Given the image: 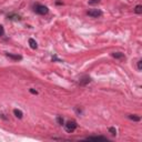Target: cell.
I'll return each mask as SVG.
<instances>
[{
	"label": "cell",
	"instance_id": "4",
	"mask_svg": "<svg viewBox=\"0 0 142 142\" xmlns=\"http://www.w3.org/2000/svg\"><path fill=\"white\" fill-rule=\"evenodd\" d=\"M86 140H89V141H108V139L103 135H91V137L86 138Z\"/></svg>",
	"mask_w": 142,
	"mask_h": 142
},
{
	"label": "cell",
	"instance_id": "10",
	"mask_svg": "<svg viewBox=\"0 0 142 142\" xmlns=\"http://www.w3.org/2000/svg\"><path fill=\"white\" fill-rule=\"evenodd\" d=\"M13 114H14V116H16V118H18V119H22V116H23L22 111H21V110H19V109H14L13 110Z\"/></svg>",
	"mask_w": 142,
	"mask_h": 142
},
{
	"label": "cell",
	"instance_id": "19",
	"mask_svg": "<svg viewBox=\"0 0 142 142\" xmlns=\"http://www.w3.org/2000/svg\"><path fill=\"white\" fill-rule=\"evenodd\" d=\"M0 118L3 119V120H7V116H5V114H3V113H0Z\"/></svg>",
	"mask_w": 142,
	"mask_h": 142
},
{
	"label": "cell",
	"instance_id": "9",
	"mask_svg": "<svg viewBox=\"0 0 142 142\" xmlns=\"http://www.w3.org/2000/svg\"><path fill=\"white\" fill-rule=\"evenodd\" d=\"M111 56L116 59H124L126 58L124 53H122V52H113V53H111Z\"/></svg>",
	"mask_w": 142,
	"mask_h": 142
},
{
	"label": "cell",
	"instance_id": "7",
	"mask_svg": "<svg viewBox=\"0 0 142 142\" xmlns=\"http://www.w3.org/2000/svg\"><path fill=\"white\" fill-rule=\"evenodd\" d=\"M7 18L9 19V20H12V21H20L21 20V17L17 13H9L7 16Z\"/></svg>",
	"mask_w": 142,
	"mask_h": 142
},
{
	"label": "cell",
	"instance_id": "18",
	"mask_svg": "<svg viewBox=\"0 0 142 142\" xmlns=\"http://www.w3.org/2000/svg\"><path fill=\"white\" fill-rule=\"evenodd\" d=\"M29 91H30V93H32V94H38V91L35 90V89H29Z\"/></svg>",
	"mask_w": 142,
	"mask_h": 142
},
{
	"label": "cell",
	"instance_id": "5",
	"mask_svg": "<svg viewBox=\"0 0 142 142\" xmlns=\"http://www.w3.org/2000/svg\"><path fill=\"white\" fill-rule=\"evenodd\" d=\"M90 82H91V78L89 77V76H83V77H81L79 79L80 86H87V84L90 83Z\"/></svg>",
	"mask_w": 142,
	"mask_h": 142
},
{
	"label": "cell",
	"instance_id": "2",
	"mask_svg": "<svg viewBox=\"0 0 142 142\" xmlns=\"http://www.w3.org/2000/svg\"><path fill=\"white\" fill-rule=\"evenodd\" d=\"M63 127H65V132L72 133V132H75V130L78 128V123L75 121V120H69V121H67L65 124H63Z\"/></svg>",
	"mask_w": 142,
	"mask_h": 142
},
{
	"label": "cell",
	"instance_id": "3",
	"mask_svg": "<svg viewBox=\"0 0 142 142\" xmlns=\"http://www.w3.org/2000/svg\"><path fill=\"white\" fill-rule=\"evenodd\" d=\"M87 14L92 17V18H98V17L102 16V11L100 9H91V10H88Z\"/></svg>",
	"mask_w": 142,
	"mask_h": 142
},
{
	"label": "cell",
	"instance_id": "13",
	"mask_svg": "<svg viewBox=\"0 0 142 142\" xmlns=\"http://www.w3.org/2000/svg\"><path fill=\"white\" fill-rule=\"evenodd\" d=\"M134 12H135V13H138V14L142 13V6L141 5H138L137 7L134 8Z\"/></svg>",
	"mask_w": 142,
	"mask_h": 142
},
{
	"label": "cell",
	"instance_id": "8",
	"mask_svg": "<svg viewBox=\"0 0 142 142\" xmlns=\"http://www.w3.org/2000/svg\"><path fill=\"white\" fill-rule=\"evenodd\" d=\"M29 46H30V48H31V49H33V50L38 48L37 41H36L35 39H32V38H30V39H29Z\"/></svg>",
	"mask_w": 142,
	"mask_h": 142
},
{
	"label": "cell",
	"instance_id": "16",
	"mask_svg": "<svg viewBox=\"0 0 142 142\" xmlns=\"http://www.w3.org/2000/svg\"><path fill=\"white\" fill-rule=\"evenodd\" d=\"M101 0H90L89 1V5L90 6H93V5H98V3H100Z\"/></svg>",
	"mask_w": 142,
	"mask_h": 142
},
{
	"label": "cell",
	"instance_id": "15",
	"mask_svg": "<svg viewBox=\"0 0 142 142\" xmlns=\"http://www.w3.org/2000/svg\"><path fill=\"white\" fill-rule=\"evenodd\" d=\"M109 132L111 133L112 135H116V129L114 128V127H111V128H109Z\"/></svg>",
	"mask_w": 142,
	"mask_h": 142
},
{
	"label": "cell",
	"instance_id": "17",
	"mask_svg": "<svg viewBox=\"0 0 142 142\" xmlns=\"http://www.w3.org/2000/svg\"><path fill=\"white\" fill-rule=\"evenodd\" d=\"M2 36H5V28L0 25V37H2Z\"/></svg>",
	"mask_w": 142,
	"mask_h": 142
},
{
	"label": "cell",
	"instance_id": "12",
	"mask_svg": "<svg viewBox=\"0 0 142 142\" xmlns=\"http://www.w3.org/2000/svg\"><path fill=\"white\" fill-rule=\"evenodd\" d=\"M56 121H57V123H58L59 126H63V124H65V119H63L61 116H57V118H56Z\"/></svg>",
	"mask_w": 142,
	"mask_h": 142
},
{
	"label": "cell",
	"instance_id": "11",
	"mask_svg": "<svg viewBox=\"0 0 142 142\" xmlns=\"http://www.w3.org/2000/svg\"><path fill=\"white\" fill-rule=\"evenodd\" d=\"M128 118H129V119H130V120H132V121H135V122L141 121V116H135V114H129V116H128Z\"/></svg>",
	"mask_w": 142,
	"mask_h": 142
},
{
	"label": "cell",
	"instance_id": "1",
	"mask_svg": "<svg viewBox=\"0 0 142 142\" xmlns=\"http://www.w3.org/2000/svg\"><path fill=\"white\" fill-rule=\"evenodd\" d=\"M33 11H35L37 14L43 16V14H47L49 12V8L44 5H41V3H36V5L33 6Z\"/></svg>",
	"mask_w": 142,
	"mask_h": 142
},
{
	"label": "cell",
	"instance_id": "6",
	"mask_svg": "<svg viewBox=\"0 0 142 142\" xmlns=\"http://www.w3.org/2000/svg\"><path fill=\"white\" fill-rule=\"evenodd\" d=\"M6 56L8 57V58L12 59V60L14 61H20L22 60V57L20 56V54H13V53H10V52H6Z\"/></svg>",
	"mask_w": 142,
	"mask_h": 142
},
{
	"label": "cell",
	"instance_id": "20",
	"mask_svg": "<svg viewBox=\"0 0 142 142\" xmlns=\"http://www.w3.org/2000/svg\"><path fill=\"white\" fill-rule=\"evenodd\" d=\"M76 111H77V113H79V114H81V113H82V110H81V109H79V108H76Z\"/></svg>",
	"mask_w": 142,
	"mask_h": 142
},
{
	"label": "cell",
	"instance_id": "21",
	"mask_svg": "<svg viewBox=\"0 0 142 142\" xmlns=\"http://www.w3.org/2000/svg\"><path fill=\"white\" fill-rule=\"evenodd\" d=\"M56 3H57V5H62V2H61V1H57Z\"/></svg>",
	"mask_w": 142,
	"mask_h": 142
},
{
	"label": "cell",
	"instance_id": "14",
	"mask_svg": "<svg viewBox=\"0 0 142 142\" xmlns=\"http://www.w3.org/2000/svg\"><path fill=\"white\" fill-rule=\"evenodd\" d=\"M137 67H138V70H139V71H141V70H142V60H141V59H139V60H138Z\"/></svg>",
	"mask_w": 142,
	"mask_h": 142
}]
</instances>
